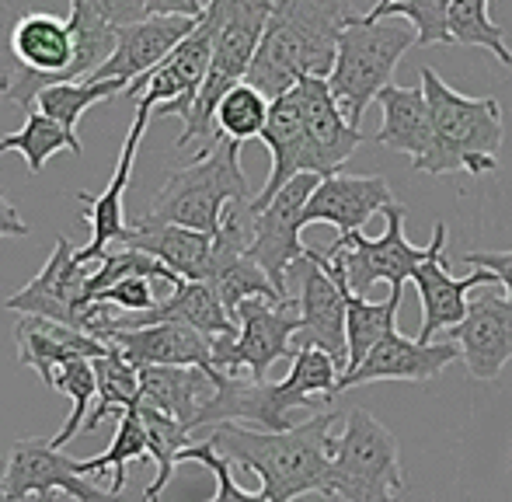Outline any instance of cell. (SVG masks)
Returning a JSON list of instances; mask_svg holds the SVG:
<instances>
[{
	"instance_id": "cell-1",
	"label": "cell",
	"mask_w": 512,
	"mask_h": 502,
	"mask_svg": "<svg viewBox=\"0 0 512 502\" xmlns=\"http://www.w3.org/2000/svg\"><path fill=\"white\" fill-rule=\"evenodd\" d=\"M338 412H317L314 419L286 429V433H258L244 426H216L209 443L230 464L255 471L262 478V496L269 502H297L300 496L331 499V454H335Z\"/></svg>"
},
{
	"instance_id": "cell-2",
	"label": "cell",
	"mask_w": 512,
	"mask_h": 502,
	"mask_svg": "<svg viewBox=\"0 0 512 502\" xmlns=\"http://www.w3.org/2000/svg\"><path fill=\"white\" fill-rule=\"evenodd\" d=\"M349 14L352 7L342 0H276L248 70V84L276 102L304 77L328 81Z\"/></svg>"
},
{
	"instance_id": "cell-3",
	"label": "cell",
	"mask_w": 512,
	"mask_h": 502,
	"mask_svg": "<svg viewBox=\"0 0 512 502\" xmlns=\"http://www.w3.org/2000/svg\"><path fill=\"white\" fill-rule=\"evenodd\" d=\"M338 377L342 367L331 360L321 349H300L293 356L290 374L276 384L262 380H244V377H220L216 380V394L206 405V412L199 415L196 429L203 426H241L251 422L258 426V433H286L290 426L293 408H321L328 401L338 398Z\"/></svg>"
},
{
	"instance_id": "cell-4",
	"label": "cell",
	"mask_w": 512,
	"mask_h": 502,
	"mask_svg": "<svg viewBox=\"0 0 512 502\" xmlns=\"http://www.w3.org/2000/svg\"><path fill=\"white\" fill-rule=\"evenodd\" d=\"M418 81H422L432 133H436V147L418 171L425 175H453V171L488 175L499 168V150L506 140L499 98L460 95L432 67L418 70Z\"/></svg>"
},
{
	"instance_id": "cell-5",
	"label": "cell",
	"mask_w": 512,
	"mask_h": 502,
	"mask_svg": "<svg viewBox=\"0 0 512 502\" xmlns=\"http://www.w3.org/2000/svg\"><path fill=\"white\" fill-rule=\"evenodd\" d=\"M234 203H255V196L241 171V143L220 136L213 147H203L196 161L161 185L147 217L216 238L223 213Z\"/></svg>"
},
{
	"instance_id": "cell-6",
	"label": "cell",
	"mask_w": 512,
	"mask_h": 502,
	"mask_svg": "<svg viewBox=\"0 0 512 502\" xmlns=\"http://www.w3.org/2000/svg\"><path fill=\"white\" fill-rule=\"evenodd\" d=\"M411 46H418V32L408 21H366L356 11L349 14L342 39H338V56L328 88L352 129H359L366 109H370V102H377L380 91L391 88L394 67Z\"/></svg>"
},
{
	"instance_id": "cell-7",
	"label": "cell",
	"mask_w": 512,
	"mask_h": 502,
	"mask_svg": "<svg viewBox=\"0 0 512 502\" xmlns=\"http://www.w3.org/2000/svg\"><path fill=\"white\" fill-rule=\"evenodd\" d=\"M213 4L216 18H220L213 42V63H209L206 84L199 88L196 105L182 119L185 129L178 136V150H185L196 140H203L206 147H213L220 140L216 136V109H220L227 91L248 81L258 42H262L272 14V0H213Z\"/></svg>"
},
{
	"instance_id": "cell-8",
	"label": "cell",
	"mask_w": 512,
	"mask_h": 502,
	"mask_svg": "<svg viewBox=\"0 0 512 502\" xmlns=\"http://www.w3.org/2000/svg\"><path fill=\"white\" fill-rule=\"evenodd\" d=\"M387 227L380 238H366V234H345L335 238L328 248H314L317 262L331 272L342 290H349L352 297H363L373 283H391L405 290L408 279H415V272L436 255L439 248H446V224L432 227L429 248H418L405 238V206L391 203L384 210Z\"/></svg>"
},
{
	"instance_id": "cell-9",
	"label": "cell",
	"mask_w": 512,
	"mask_h": 502,
	"mask_svg": "<svg viewBox=\"0 0 512 502\" xmlns=\"http://www.w3.org/2000/svg\"><path fill=\"white\" fill-rule=\"evenodd\" d=\"M331 499L342 502H405L401 443L366 408L345 412V429L331 454Z\"/></svg>"
},
{
	"instance_id": "cell-10",
	"label": "cell",
	"mask_w": 512,
	"mask_h": 502,
	"mask_svg": "<svg viewBox=\"0 0 512 502\" xmlns=\"http://www.w3.org/2000/svg\"><path fill=\"white\" fill-rule=\"evenodd\" d=\"M237 339H216L213 342V363L223 377H244L262 384L269 370L279 360L297 356V335H300V304L297 300H244L234 314Z\"/></svg>"
},
{
	"instance_id": "cell-11",
	"label": "cell",
	"mask_w": 512,
	"mask_h": 502,
	"mask_svg": "<svg viewBox=\"0 0 512 502\" xmlns=\"http://www.w3.org/2000/svg\"><path fill=\"white\" fill-rule=\"evenodd\" d=\"M216 4H206L203 21L196 25V32L150 74H143L140 81H133L122 98H136L140 112H161V116H178L185 119L189 109L196 105L199 88L206 84L209 63H213V42H216Z\"/></svg>"
},
{
	"instance_id": "cell-12",
	"label": "cell",
	"mask_w": 512,
	"mask_h": 502,
	"mask_svg": "<svg viewBox=\"0 0 512 502\" xmlns=\"http://www.w3.org/2000/svg\"><path fill=\"white\" fill-rule=\"evenodd\" d=\"M35 496H67L77 502H119L115 492H105L81 471V461L63 450L49 447V440L25 436L11 447L0 475V502H25Z\"/></svg>"
},
{
	"instance_id": "cell-13",
	"label": "cell",
	"mask_w": 512,
	"mask_h": 502,
	"mask_svg": "<svg viewBox=\"0 0 512 502\" xmlns=\"http://www.w3.org/2000/svg\"><path fill=\"white\" fill-rule=\"evenodd\" d=\"M317 182L321 178L314 175H300L272 199L265 210L255 213V234H251V248L248 255L258 262V269L269 276V283L290 300L286 293V276L290 269L307 258V245L300 241V231H304V210L314 196Z\"/></svg>"
},
{
	"instance_id": "cell-14",
	"label": "cell",
	"mask_w": 512,
	"mask_h": 502,
	"mask_svg": "<svg viewBox=\"0 0 512 502\" xmlns=\"http://www.w3.org/2000/svg\"><path fill=\"white\" fill-rule=\"evenodd\" d=\"M88 335L105 346L119 349L122 360L133 370L147 367H196L206 370L209 377H220L213 363V339L199 335L196 328L185 325H147L136 332H119L108 328V314L95 318L88 325Z\"/></svg>"
},
{
	"instance_id": "cell-15",
	"label": "cell",
	"mask_w": 512,
	"mask_h": 502,
	"mask_svg": "<svg viewBox=\"0 0 512 502\" xmlns=\"http://www.w3.org/2000/svg\"><path fill=\"white\" fill-rule=\"evenodd\" d=\"M74 245L67 238H56L53 255L39 269V276L25 290L7 297V311L21 318H46L56 325H67L84 332V311H88V265L74 262Z\"/></svg>"
},
{
	"instance_id": "cell-16",
	"label": "cell",
	"mask_w": 512,
	"mask_h": 502,
	"mask_svg": "<svg viewBox=\"0 0 512 502\" xmlns=\"http://www.w3.org/2000/svg\"><path fill=\"white\" fill-rule=\"evenodd\" d=\"M293 279H300V349H321L342 367L349 360V342H345V290L331 279V272L317 262V251L307 248V258H300L290 269Z\"/></svg>"
},
{
	"instance_id": "cell-17",
	"label": "cell",
	"mask_w": 512,
	"mask_h": 502,
	"mask_svg": "<svg viewBox=\"0 0 512 502\" xmlns=\"http://www.w3.org/2000/svg\"><path fill=\"white\" fill-rule=\"evenodd\" d=\"M206 14V11H203ZM203 14H157L140 25L115 28V53L91 81H140L154 67H161L203 21Z\"/></svg>"
},
{
	"instance_id": "cell-18",
	"label": "cell",
	"mask_w": 512,
	"mask_h": 502,
	"mask_svg": "<svg viewBox=\"0 0 512 502\" xmlns=\"http://www.w3.org/2000/svg\"><path fill=\"white\" fill-rule=\"evenodd\" d=\"M297 98H300V109H304L310 175L314 178L338 175V168L356 154V147L366 136L349 126V119L338 109L335 95H331L324 77H304V81L297 84Z\"/></svg>"
},
{
	"instance_id": "cell-19",
	"label": "cell",
	"mask_w": 512,
	"mask_h": 502,
	"mask_svg": "<svg viewBox=\"0 0 512 502\" xmlns=\"http://www.w3.org/2000/svg\"><path fill=\"white\" fill-rule=\"evenodd\" d=\"M394 203V192L387 178L380 175H331L321 178L304 210L307 224H331L338 238L345 234H363V224H370L373 213L387 210Z\"/></svg>"
},
{
	"instance_id": "cell-20",
	"label": "cell",
	"mask_w": 512,
	"mask_h": 502,
	"mask_svg": "<svg viewBox=\"0 0 512 502\" xmlns=\"http://www.w3.org/2000/svg\"><path fill=\"white\" fill-rule=\"evenodd\" d=\"M450 342L460 346L467 374L474 380H495L512 360V304L495 290L481 293L464 325L450 332Z\"/></svg>"
},
{
	"instance_id": "cell-21",
	"label": "cell",
	"mask_w": 512,
	"mask_h": 502,
	"mask_svg": "<svg viewBox=\"0 0 512 502\" xmlns=\"http://www.w3.org/2000/svg\"><path fill=\"white\" fill-rule=\"evenodd\" d=\"M150 126V112H140L136 109V123L133 129L126 133L122 140V154H119V164H115V175L108 182L105 192L91 196V192H77V203L88 206V224H91V241L84 248L74 251V262L77 265H88V262H102L105 251L119 245V238L126 234V185H129V175H133V164H136V150H140V140Z\"/></svg>"
},
{
	"instance_id": "cell-22",
	"label": "cell",
	"mask_w": 512,
	"mask_h": 502,
	"mask_svg": "<svg viewBox=\"0 0 512 502\" xmlns=\"http://www.w3.org/2000/svg\"><path fill=\"white\" fill-rule=\"evenodd\" d=\"M147 325H185V328H196L199 335H206L213 342L237 339V321L230 318V311L216 297L213 286L189 283V279H182L147 314H122V318L108 314V328H119V332H136V328H147Z\"/></svg>"
},
{
	"instance_id": "cell-23",
	"label": "cell",
	"mask_w": 512,
	"mask_h": 502,
	"mask_svg": "<svg viewBox=\"0 0 512 502\" xmlns=\"http://www.w3.org/2000/svg\"><path fill=\"white\" fill-rule=\"evenodd\" d=\"M453 360H460L457 342H418L408 339L401 332H391L359 370L338 377V391H349L359 384H373V380H411V384H422V380L439 377Z\"/></svg>"
},
{
	"instance_id": "cell-24",
	"label": "cell",
	"mask_w": 512,
	"mask_h": 502,
	"mask_svg": "<svg viewBox=\"0 0 512 502\" xmlns=\"http://www.w3.org/2000/svg\"><path fill=\"white\" fill-rule=\"evenodd\" d=\"M262 143L272 154V171L265 178L262 192L251 203V213L265 210L293 178L310 175V154H307V133H304V109H300L297 88L290 95L276 98L269 109V123H265Z\"/></svg>"
},
{
	"instance_id": "cell-25",
	"label": "cell",
	"mask_w": 512,
	"mask_h": 502,
	"mask_svg": "<svg viewBox=\"0 0 512 502\" xmlns=\"http://www.w3.org/2000/svg\"><path fill=\"white\" fill-rule=\"evenodd\" d=\"M119 248L143 251V255L157 258V262L168 265L175 276L189 279V283H206L209 269H213V238L209 234L161 224L154 217L133 220L119 238Z\"/></svg>"
},
{
	"instance_id": "cell-26",
	"label": "cell",
	"mask_w": 512,
	"mask_h": 502,
	"mask_svg": "<svg viewBox=\"0 0 512 502\" xmlns=\"http://www.w3.org/2000/svg\"><path fill=\"white\" fill-rule=\"evenodd\" d=\"M495 276L485 269H474L471 276L464 279H453L446 272V258L443 248L415 272V286H418V297H422V328H418V342H436L439 332H453L457 325H464L467 311V293L474 286H492Z\"/></svg>"
},
{
	"instance_id": "cell-27",
	"label": "cell",
	"mask_w": 512,
	"mask_h": 502,
	"mask_svg": "<svg viewBox=\"0 0 512 502\" xmlns=\"http://www.w3.org/2000/svg\"><path fill=\"white\" fill-rule=\"evenodd\" d=\"M14 342H18V360L21 367L35 370L42 384H53L63 363L70 360H102L108 353L105 342L91 339V335L77 332V328L56 325L46 318H21L14 325Z\"/></svg>"
},
{
	"instance_id": "cell-28",
	"label": "cell",
	"mask_w": 512,
	"mask_h": 502,
	"mask_svg": "<svg viewBox=\"0 0 512 502\" xmlns=\"http://www.w3.org/2000/svg\"><path fill=\"white\" fill-rule=\"evenodd\" d=\"M380 112H384V126L377 129L373 143L387 150H398V154L411 157V168H422L429 161L432 147H436V133H432V116H429V102H425L422 84H391V88L380 91L377 98Z\"/></svg>"
},
{
	"instance_id": "cell-29",
	"label": "cell",
	"mask_w": 512,
	"mask_h": 502,
	"mask_svg": "<svg viewBox=\"0 0 512 502\" xmlns=\"http://www.w3.org/2000/svg\"><path fill=\"white\" fill-rule=\"evenodd\" d=\"M220 377H209L196 367H147L140 370V405L157 408L196 433V422L213 401Z\"/></svg>"
},
{
	"instance_id": "cell-30",
	"label": "cell",
	"mask_w": 512,
	"mask_h": 502,
	"mask_svg": "<svg viewBox=\"0 0 512 502\" xmlns=\"http://www.w3.org/2000/svg\"><path fill=\"white\" fill-rule=\"evenodd\" d=\"M401 297H405L401 286H394V290L387 293L384 304H370L366 297H352V293L345 290V342H349L345 374L363 367L366 356H370L387 335L398 332L394 321H398V311H401Z\"/></svg>"
},
{
	"instance_id": "cell-31",
	"label": "cell",
	"mask_w": 512,
	"mask_h": 502,
	"mask_svg": "<svg viewBox=\"0 0 512 502\" xmlns=\"http://www.w3.org/2000/svg\"><path fill=\"white\" fill-rule=\"evenodd\" d=\"M7 150H18V154L25 157L28 171L39 175V171L46 168L49 157L63 154V150H70V154H84V143L77 133L63 129L60 123H53V119L42 116V112L32 105V109L25 112V126H21L18 133L0 136V154H7Z\"/></svg>"
},
{
	"instance_id": "cell-32",
	"label": "cell",
	"mask_w": 512,
	"mask_h": 502,
	"mask_svg": "<svg viewBox=\"0 0 512 502\" xmlns=\"http://www.w3.org/2000/svg\"><path fill=\"white\" fill-rule=\"evenodd\" d=\"M446 32H450V46H481L502 63L512 67V49L506 46V28L492 21V4L488 0H450V14H446Z\"/></svg>"
},
{
	"instance_id": "cell-33",
	"label": "cell",
	"mask_w": 512,
	"mask_h": 502,
	"mask_svg": "<svg viewBox=\"0 0 512 502\" xmlns=\"http://www.w3.org/2000/svg\"><path fill=\"white\" fill-rule=\"evenodd\" d=\"M129 84L126 81H77V84H56V88L39 91L35 98V109L42 116H49L53 123H60L63 129L77 133V123L81 116L98 102H108V98H122Z\"/></svg>"
},
{
	"instance_id": "cell-34",
	"label": "cell",
	"mask_w": 512,
	"mask_h": 502,
	"mask_svg": "<svg viewBox=\"0 0 512 502\" xmlns=\"http://www.w3.org/2000/svg\"><path fill=\"white\" fill-rule=\"evenodd\" d=\"M95 377H98V408L84 422V433H95L105 415L140 408V370L129 367L119 349L108 346L102 360H95Z\"/></svg>"
},
{
	"instance_id": "cell-35",
	"label": "cell",
	"mask_w": 512,
	"mask_h": 502,
	"mask_svg": "<svg viewBox=\"0 0 512 502\" xmlns=\"http://www.w3.org/2000/svg\"><path fill=\"white\" fill-rule=\"evenodd\" d=\"M140 419H143V429H147V447H150V457L157 461V478L147 485V502H157L164 489H168L171 475H175V464L182 461V454L192 447L189 440V429L182 422H175L171 415L157 412V408H147L140 405Z\"/></svg>"
},
{
	"instance_id": "cell-36",
	"label": "cell",
	"mask_w": 512,
	"mask_h": 502,
	"mask_svg": "<svg viewBox=\"0 0 512 502\" xmlns=\"http://www.w3.org/2000/svg\"><path fill=\"white\" fill-rule=\"evenodd\" d=\"M115 440L105 454L91 457V461H81V471L84 475H102L105 468H112V492L119 496L122 485H126V464L129 461H147L150 457V447H147V429H143V419H140V408H126V412H115Z\"/></svg>"
},
{
	"instance_id": "cell-37",
	"label": "cell",
	"mask_w": 512,
	"mask_h": 502,
	"mask_svg": "<svg viewBox=\"0 0 512 502\" xmlns=\"http://www.w3.org/2000/svg\"><path fill=\"white\" fill-rule=\"evenodd\" d=\"M269 109H272V102L262 91H255L248 81L237 84L234 91L223 95L220 109H216V136L241 143V147L248 140H255V136L262 140L265 123H269Z\"/></svg>"
},
{
	"instance_id": "cell-38",
	"label": "cell",
	"mask_w": 512,
	"mask_h": 502,
	"mask_svg": "<svg viewBox=\"0 0 512 502\" xmlns=\"http://www.w3.org/2000/svg\"><path fill=\"white\" fill-rule=\"evenodd\" d=\"M56 391H63L70 401H74V408H70L67 422L60 426V433L49 436V447H67L70 440H74L77 433H84V422H88V405L91 398L98 394V377H95V360H70L60 367V374L53 377Z\"/></svg>"
},
{
	"instance_id": "cell-39",
	"label": "cell",
	"mask_w": 512,
	"mask_h": 502,
	"mask_svg": "<svg viewBox=\"0 0 512 502\" xmlns=\"http://www.w3.org/2000/svg\"><path fill=\"white\" fill-rule=\"evenodd\" d=\"M182 461H196V464H203V468L213 471L216 496L206 499V502H269V499L262 496V489H258V492H244L241 485L234 482V475H230V461H223L209 440L206 443H192V447L182 454Z\"/></svg>"
},
{
	"instance_id": "cell-40",
	"label": "cell",
	"mask_w": 512,
	"mask_h": 502,
	"mask_svg": "<svg viewBox=\"0 0 512 502\" xmlns=\"http://www.w3.org/2000/svg\"><path fill=\"white\" fill-rule=\"evenodd\" d=\"M95 304L102 307H119L122 314H147L150 307H157V293H154V279H143V276H129L122 283L108 286L95 297Z\"/></svg>"
},
{
	"instance_id": "cell-41",
	"label": "cell",
	"mask_w": 512,
	"mask_h": 502,
	"mask_svg": "<svg viewBox=\"0 0 512 502\" xmlns=\"http://www.w3.org/2000/svg\"><path fill=\"white\" fill-rule=\"evenodd\" d=\"M464 262L471 269H485L495 276V283L506 286V300L512 304V251H467Z\"/></svg>"
},
{
	"instance_id": "cell-42",
	"label": "cell",
	"mask_w": 512,
	"mask_h": 502,
	"mask_svg": "<svg viewBox=\"0 0 512 502\" xmlns=\"http://www.w3.org/2000/svg\"><path fill=\"white\" fill-rule=\"evenodd\" d=\"M25 234H28V224L21 220V213L7 203L4 192H0V238H25Z\"/></svg>"
},
{
	"instance_id": "cell-43",
	"label": "cell",
	"mask_w": 512,
	"mask_h": 502,
	"mask_svg": "<svg viewBox=\"0 0 512 502\" xmlns=\"http://www.w3.org/2000/svg\"><path fill=\"white\" fill-rule=\"evenodd\" d=\"M25 502H63L60 496H35V499H25Z\"/></svg>"
}]
</instances>
